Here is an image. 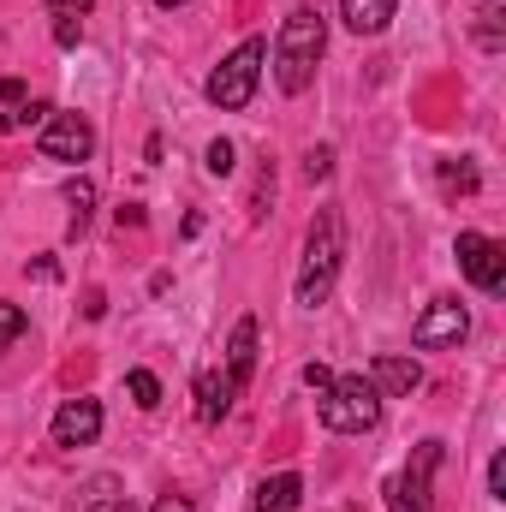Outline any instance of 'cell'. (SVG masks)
Here are the masks:
<instances>
[{
    "instance_id": "cell-10",
    "label": "cell",
    "mask_w": 506,
    "mask_h": 512,
    "mask_svg": "<svg viewBox=\"0 0 506 512\" xmlns=\"http://www.w3.org/2000/svg\"><path fill=\"white\" fill-rule=\"evenodd\" d=\"M256 370V316H239V328H233V340H227V382L245 393Z\"/></svg>"
},
{
    "instance_id": "cell-3",
    "label": "cell",
    "mask_w": 506,
    "mask_h": 512,
    "mask_svg": "<svg viewBox=\"0 0 506 512\" xmlns=\"http://www.w3.org/2000/svg\"><path fill=\"white\" fill-rule=\"evenodd\" d=\"M262 60H268V42L251 36V42H239L215 72H209V102L221 108V114H239V108H251L256 96V78H262Z\"/></svg>"
},
{
    "instance_id": "cell-8",
    "label": "cell",
    "mask_w": 506,
    "mask_h": 512,
    "mask_svg": "<svg viewBox=\"0 0 506 512\" xmlns=\"http://www.w3.org/2000/svg\"><path fill=\"white\" fill-rule=\"evenodd\" d=\"M471 334V316H465V304L459 298H435L423 316H417V328H411V346L417 352H441V346H459Z\"/></svg>"
},
{
    "instance_id": "cell-18",
    "label": "cell",
    "mask_w": 506,
    "mask_h": 512,
    "mask_svg": "<svg viewBox=\"0 0 506 512\" xmlns=\"http://www.w3.org/2000/svg\"><path fill=\"white\" fill-rule=\"evenodd\" d=\"M268 203H274V161L262 155V167H256V191H251V221L268 215Z\"/></svg>"
},
{
    "instance_id": "cell-21",
    "label": "cell",
    "mask_w": 506,
    "mask_h": 512,
    "mask_svg": "<svg viewBox=\"0 0 506 512\" xmlns=\"http://www.w3.org/2000/svg\"><path fill=\"white\" fill-rule=\"evenodd\" d=\"M18 334H24V310H18V304H6V298H0V352H6V346H12V340H18Z\"/></svg>"
},
{
    "instance_id": "cell-15",
    "label": "cell",
    "mask_w": 506,
    "mask_h": 512,
    "mask_svg": "<svg viewBox=\"0 0 506 512\" xmlns=\"http://www.w3.org/2000/svg\"><path fill=\"white\" fill-rule=\"evenodd\" d=\"M120 501H126V495H120V477L102 471V477H90V483L72 495V512H120Z\"/></svg>"
},
{
    "instance_id": "cell-11",
    "label": "cell",
    "mask_w": 506,
    "mask_h": 512,
    "mask_svg": "<svg viewBox=\"0 0 506 512\" xmlns=\"http://www.w3.org/2000/svg\"><path fill=\"white\" fill-rule=\"evenodd\" d=\"M233 399H239V387L227 382L221 370H203L197 376V423H221L233 411Z\"/></svg>"
},
{
    "instance_id": "cell-4",
    "label": "cell",
    "mask_w": 506,
    "mask_h": 512,
    "mask_svg": "<svg viewBox=\"0 0 506 512\" xmlns=\"http://www.w3.org/2000/svg\"><path fill=\"white\" fill-rule=\"evenodd\" d=\"M322 423L334 435H364L381 423V393L370 376H334V387L322 393Z\"/></svg>"
},
{
    "instance_id": "cell-1",
    "label": "cell",
    "mask_w": 506,
    "mask_h": 512,
    "mask_svg": "<svg viewBox=\"0 0 506 512\" xmlns=\"http://www.w3.org/2000/svg\"><path fill=\"white\" fill-rule=\"evenodd\" d=\"M322 48H328V18H322L316 6L286 12V24H280V36H274V84H280L286 96H304L310 78H316Z\"/></svg>"
},
{
    "instance_id": "cell-25",
    "label": "cell",
    "mask_w": 506,
    "mask_h": 512,
    "mask_svg": "<svg viewBox=\"0 0 506 512\" xmlns=\"http://www.w3.org/2000/svg\"><path fill=\"white\" fill-rule=\"evenodd\" d=\"M78 36H84L78 18H54V42H60V48H78Z\"/></svg>"
},
{
    "instance_id": "cell-31",
    "label": "cell",
    "mask_w": 506,
    "mask_h": 512,
    "mask_svg": "<svg viewBox=\"0 0 506 512\" xmlns=\"http://www.w3.org/2000/svg\"><path fill=\"white\" fill-rule=\"evenodd\" d=\"M120 512H137V507H131V501H120Z\"/></svg>"
},
{
    "instance_id": "cell-24",
    "label": "cell",
    "mask_w": 506,
    "mask_h": 512,
    "mask_svg": "<svg viewBox=\"0 0 506 512\" xmlns=\"http://www.w3.org/2000/svg\"><path fill=\"white\" fill-rule=\"evenodd\" d=\"M304 387H310V393L322 399V393L334 387V370H328V364H304Z\"/></svg>"
},
{
    "instance_id": "cell-9",
    "label": "cell",
    "mask_w": 506,
    "mask_h": 512,
    "mask_svg": "<svg viewBox=\"0 0 506 512\" xmlns=\"http://www.w3.org/2000/svg\"><path fill=\"white\" fill-rule=\"evenodd\" d=\"M102 435V405L96 399H66L54 411V447H90Z\"/></svg>"
},
{
    "instance_id": "cell-5",
    "label": "cell",
    "mask_w": 506,
    "mask_h": 512,
    "mask_svg": "<svg viewBox=\"0 0 506 512\" xmlns=\"http://www.w3.org/2000/svg\"><path fill=\"white\" fill-rule=\"evenodd\" d=\"M435 465H441V441H417L411 459H405V471L387 483V512H429Z\"/></svg>"
},
{
    "instance_id": "cell-16",
    "label": "cell",
    "mask_w": 506,
    "mask_h": 512,
    "mask_svg": "<svg viewBox=\"0 0 506 512\" xmlns=\"http://www.w3.org/2000/svg\"><path fill=\"white\" fill-rule=\"evenodd\" d=\"M501 12H506V0H483V6H477V42H483V54H501L506 48Z\"/></svg>"
},
{
    "instance_id": "cell-29",
    "label": "cell",
    "mask_w": 506,
    "mask_h": 512,
    "mask_svg": "<svg viewBox=\"0 0 506 512\" xmlns=\"http://www.w3.org/2000/svg\"><path fill=\"white\" fill-rule=\"evenodd\" d=\"M155 512H197V507H191L185 495H161V501H155Z\"/></svg>"
},
{
    "instance_id": "cell-12",
    "label": "cell",
    "mask_w": 506,
    "mask_h": 512,
    "mask_svg": "<svg viewBox=\"0 0 506 512\" xmlns=\"http://www.w3.org/2000/svg\"><path fill=\"white\" fill-rule=\"evenodd\" d=\"M393 12H399V0H340L346 30H358V36H381L393 24Z\"/></svg>"
},
{
    "instance_id": "cell-28",
    "label": "cell",
    "mask_w": 506,
    "mask_h": 512,
    "mask_svg": "<svg viewBox=\"0 0 506 512\" xmlns=\"http://www.w3.org/2000/svg\"><path fill=\"white\" fill-rule=\"evenodd\" d=\"M48 6H54V12H60V18H84V12H90V6H96V0H48Z\"/></svg>"
},
{
    "instance_id": "cell-6",
    "label": "cell",
    "mask_w": 506,
    "mask_h": 512,
    "mask_svg": "<svg viewBox=\"0 0 506 512\" xmlns=\"http://www.w3.org/2000/svg\"><path fill=\"white\" fill-rule=\"evenodd\" d=\"M459 268H465V280L477 286V292H501L506 286V245L501 239H489V233H459Z\"/></svg>"
},
{
    "instance_id": "cell-2",
    "label": "cell",
    "mask_w": 506,
    "mask_h": 512,
    "mask_svg": "<svg viewBox=\"0 0 506 512\" xmlns=\"http://www.w3.org/2000/svg\"><path fill=\"white\" fill-rule=\"evenodd\" d=\"M340 262H346V221H340V209H316V221L304 233V268H298V304L304 310L328 304Z\"/></svg>"
},
{
    "instance_id": "cell-17",
    "label": "cell",
    "mask_w": 506,
    "mask_h": 512,
    "mask_svg": "<svg viewBox=\"0 0 506 512\" xmlns=\"http://www.w3.org/2000/svg\"><path fill=\"white\" fill-rule=\"evenodd\" d=\"M66 203H72V233H84L90 227V209H96V185L90 179H72L66 185Z\"/></svg>"
},
{
    "instance_id": "cell-30",
    "label": "cell",
    "mask_w": 506,
    "mask_h": 512,
    "mask_svg": "<svg viewBox=\"0 0 506 512\" xmlns=\"http://www.w3.org/2000/svg\"><path fill=\"white\" fill-rule=\"evenodd\" d=\"M155 6H185V0H155Z\"/></svg>"
},
{
    "instance_id": "cell-26",
    "label": "cell",
    "mask_w": 506,
    "mask_h": 512,
    "mask_svg": "<svg viewBox=\"0 0 506 512\" xmlns=\"http://www.w3.org/2000/svg\"><path fill=\"white\" fill-rule=\"evenodd\" d=\"M489 489H495V501H506V453L489 459Z\"/></svg>"
},
{
    "instance_id": "cell-22",
    "label": "cell",
    "mask_w": 506,
    "mask_h": 512,
    "mask_svg": "<svg viewBox=\"0 0 506 512\" xmlns=\"http://www.w3.org/2000/svg\"><path fill=\"white\" fill-rule=\"evenodd\" d=\"M328 173H334V149H328V143H316V149L304 155V179H328Z\"/></svg>"
},
{
    "instance_id": "cell-14",
    "label": "cell",
    "mask_w": 506,
    "mask_h": 512,
    "mask_svg": "<svg viewBox=\"0 0 506 512\" xmlns=\"http://www.w3.org/2000/svg\"><path fill=\"white\" fill-rule=\"evenodd\" d=\"M298 495H304V483H298V471H280V477H262V489H256V512H292V507H298Z\"/></svg>"
},
{
    "instance_id": "cell-13",
    "label": "cell",
    "mask_w": 506,
    "mask_h": 512,
    "mask_svg": "<svg viewBox=\"0 0 506 512\" xmlns=\"http://www.w3.org/2000/svg\"><path fill=\"white\" fill-rule=\"evenodd\" d=\"M370 382H376V393H417L423 387V364L417 358H376Z\"/></svg>"
},
{
    "instance_id": "cell-23",
    "label": "cell",
    "mask_w": 506,
    "mask_h": 512,
    "mask_svg": "<svg viewBox=\"0 0 506 512\" xmlns=\"http://www.w3.org/2000/svg\"><path fill=\"white\" fill-rule=\"evenodd\" d=\"M441 185H447V191H453V185H459V191H477V167H465V161H459V167H441Z\"/></svg>"
},
{
    "instance_id": "cell-20",
    "label": "cell",
    "mask_w": 506,
    "mask_h": 512,
    "mask_svg": "<svg viewBox=\"0 0 506 512\" xmlns=\"http://www.w3.org/2000/svg\"><path fill=\"white\" fill-rule=\"evenodd\" d=\"M126 387H131V399H137L143 411H155V405H161V382H155L149 370H131V376H126Z\"/></svg>"
},
{
    "instance_id": "cell-27",
    "label": "cell",
    "mask_w": 506,
    "mask_h": 512,
    "mask_svg": "<svg viewBox=\"0 0 506 512\" xmlns=\"http://www.w3.org/2000/svg\"><path fill=\"white\" fill-rule=\"evenodd\" d=\"M0 102L6 108H24V78H0Z\"/></svg>"
},
{
    "instance_id": "cell-19",
    "label": "cell",
    "mask_w": 506,
    "mask_h": 512,
    "mask_svg": "<svg viewBox=\"0 0 506 512\" xmlns=\"http://www.w3.org/2000/svg\"><path fill=\"white\" fill-rule=\"evenodd\" d=\"M203 167H209V173H215V179H227V173H233V167H239V149H233V143H227V137H215V143H209V155H203Z\"/></svg>"
},
{
    "instance_id": "cell-7",
    "label": "cell",
    "mask_w": 506,
    "mask_h": 512,
    "mask_svg": "<svg viewBox=\"0 0 506 512\" xmlns=\"http://www.w3.org/2000/svg\"><path fill=\"white\" fill-rule=\"evenodd\" d=\"M36 149H42L48 161H90V149H96V126H90L84 114H48L42 131H36Z\"/></svg>"
}]
</instances>
